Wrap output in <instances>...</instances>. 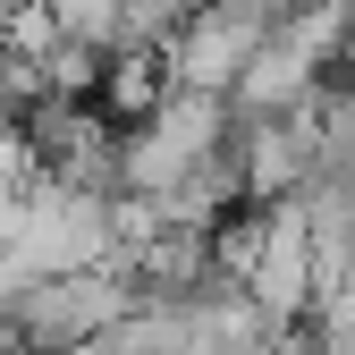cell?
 Returning <instances> with one entry per match:
<instances>
[{
  "instance_id": "obj_1",
  "label": "cell",
  "mask_w": 355,
  "mask_h": 355,
  "mask_svg": "<svg viewBox=\"0 0 355 355\" xmlns=\"http://www.w3.org/2000/svg\"><path fill=\"white\" fill-rule=\"evenodd\" d=\"M102 313H119V296H110L102 279H51V288H34L26 330H34V338H76V330H94Z\"/></svg>"
},
{
  "instance_id": "obj_2",
  "label": "cell",
  "mask_w": 355,
  "mask_h": 355,
  "mask_svg": "<svg viewBox=\"0 0 355 355\" xmlns=\"http://www.w3.org/2000/svg\"><path fill=\"white\" fill-rule=\"evenodd\" d=\"M245 60H254V26L211 17V26H195V34H187V51H178V76H187V85H220V76L245 68Z\"/></svg>"
},
{
  "instance_id": "obj_3",
  "label": "cell",
  "mask_w": 355,
  "mask_h": 355,
  "mask_svg": "<svg viewBox=\"0 0 355 355\" xmlns=\"http://www.w3.org/2000/svg\"><path fill=\"white\" fill-rule=\"evenodd\" d=\"M330 355H355V296H338V313H330Z\"/></svg>"
}]
</instances>
